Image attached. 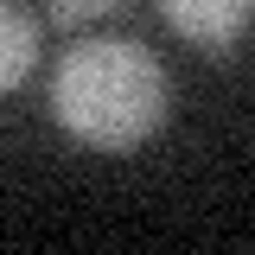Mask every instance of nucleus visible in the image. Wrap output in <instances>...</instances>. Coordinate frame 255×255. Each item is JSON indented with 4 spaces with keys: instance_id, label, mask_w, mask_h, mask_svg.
<instances>
[{
    "instance_id": "4",
    "label": "nucleus",
    "mask_w": 255,
    "mask_h": 255,
    "mask_svg": "<svg viewBox=\"0 0 255 255\" xmlns=\"http://www.w3.org/2000/svg\"><path fill=\"white\" fill-rule=\"evenodd\" d=\"M122 0H51V19L58 26H83V19H102V13H115Z\"/></svg>"
},
{
    "instance_id": "1",
    "label": "nucleus",
    "mask_w": 255,
    "mask_h": 255,
    "mask_svg": "<svg viewBox=\"0 0 255 255\" xmlns=\"http://www.w3.org/2000/svg\"><path fill=\"white\" fill-rule=\"evenodd\" d=\"M51 115L90 153H134L166 122V70L134 38H77L51 70Z\"/></svg>"
},
{
    "instance_id": "2",
    "label": "nucleus",
    "mask_w": 255,
    "mask_h": 255,
    "mask_svg": "<svg viewBox=\"0 0 255 255\" xmlns=\"http://www.w3.org/2000/svg\"><path fill=\"white\" fill-rule=\"evenodd\" d=\"M159 13H166V26L191 38V45H204V51H230L255 19V0H159Z\"/></svg>"
},
{
    "instance_id": "3",
    "label": "nucleus",
    "mask_w": 255,
    "mask_h": 255,
    "mask_svg": "<svg viewBox=\"0 0 255 255\" xmlns=\"http://www.w3.org/2000/svg\"><path fill=\"white\" fill-rule=\"evenodd\" d=\"M32 64H38V26H32L13 0H0V96L19 90L32 77Z\"/></svg>"
}]
</instances>
